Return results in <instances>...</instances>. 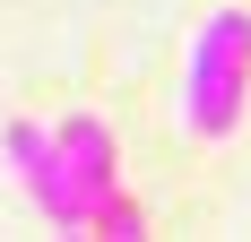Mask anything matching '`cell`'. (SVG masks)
<instances>
[{
    "label": "cell",
    "mask_w": 251,
    "mask_h": 242,
    "mask_svg": "<svg viewBox=\"0 0 251 242\" xmlns=\"http://www.w3.org/2000/svg\"><path fill=\"white\" fill-rule=\"evenodd\" d=\"M251 104V9H208L182 61V130L191 139H234Z\"/></svg>",
    "instance_id": "obj_1"
},
{
    "label": "cell",
    "mask_w": 251,
    "mask_h": 242,
    "mask_svg": "<svg viewBox=\"0 0 251 242\" xmlns=\"http://www.w3.org/2000/svg\"><path fill=\"white\" fill-rule=\"evenodd\" d=\"M9 165H18V182H26V199L44 208L61 234H87V199H78V182H70V156H61V139H52L44 121H9Z\"/></svg>",
    "instance_id": "obj_2"
},
{
    "label": "cell",
    "mask_w": 251,
    "mask_h": 242,
    "mask_svg": "<svg viewBox=\"0 0 251 242\" xmlns=\"http://www.w3.org/2000/svg\"><path fill=\"white\" fill-rule=\"evenodd\" d=\"M52 139H61V156H70V182H78V199H87V225H96V208L122 191V147H113V130H104L96 113L52 121Z\"/></svg>",
    "instance_id": "obj_3"
},
{
    "label": "cell",
    "mask_w": 251,
    "mask_h": 242,
    "mask_svg": "<svg viewBox=\"0 0 251 242\" xmlns=\"http://www.w3.org/2000/svg\"><path fill=\"white\" fill-rule=\"evenodd\" d=\"M87 234H104V242H139V234H148V217H139V199H130V191H113V199L96 208V225H87Z\"/></svg>",
    "instance_id": "obj_4"
}]
</instances>
